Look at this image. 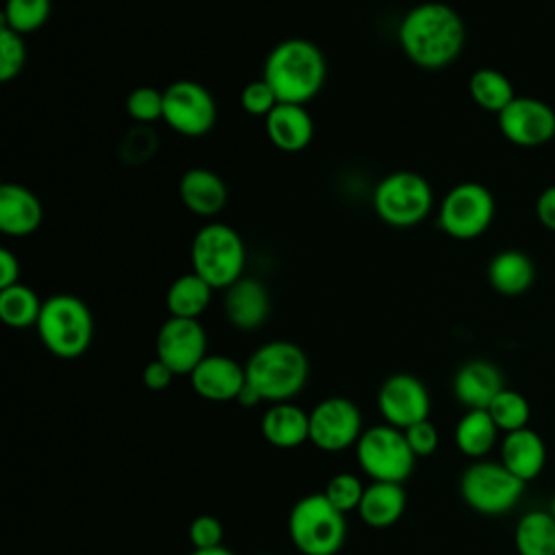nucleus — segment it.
<instances>
[{"label": "nucleus", "instance_id": "f257e3e1", "mask_svg": "<svg viewBox=\"0 0 555 555\" xmlns=\"http://www.w3.org/2000/svg\"><path fill=\"white\" fill-rule=\"evenodd\" d=\"M397 37L403 54L416 67L442 69L462 54L466 26L451 4L421 2L401 17Z\"/></svg>", "mask_w": 555, "mask_h": 555}, {"label": "nucleus", "instance_id": "f03ea898", "mask_svg": "<svg viewBox=\"0 0 555 555\" xmlns=\"http://www.w3.org/2000/svg\"><path fill=\"white\" fill-rule=\"evenodd\" d=\"M327 74L325 56L317 43L293 37L275 43L264 59L262 78L280 102L306 104L323 87Z\"/></svg>", "mask_w": 555, "mask_h": 555}, {"label": "nucleus", "instance_id": "7ed1b4c3", "mask_svg": "<svg viewBox=\"0 0 555 555\" xmlns=\"http://www.w3.org/2000/svg\"><path fill=\"white\" fill-rule=\"evenodd\" d=\"M308 356L291 340L260 345L245 362V379L262 401L280 403L297 397L308 382Z\"/></svg>", "mask_w": 555, "mask_h": 555}, {"label": "nucleus", "instance_id": "20e7f679", "mask_svg": "<svg viewBox=\"0 0 555 555\" xmlns=\"http://www.w3.org/2000/svg\"><path fill=\"white\" fill-rule=\"evenodd\" d=\"M35 327L43 347L63 360L82 356L93 340L91 310L80 297L69 293L48 297Z\"/></svg>", "mask_w": 555, "mask_h": 555}, {"label": "nucleus", "instance_id": "39448f33", "mask_svg": "<svg viewBox=\"0 0 555 555\" xmlns=\"http://www.w3.org/2000/svg\"><path fill=\"white\" fill-rule=\"evenodd\" d=\"M288 538L301 555H336L347 540V520L323 492L306 494L288 512Z\"/></svg>", "mask_w": 555, "mask_h": 555}, {"label": "nucleus", "instance_id": "423d86ee", "mask_svg": "<svg viewBox=\"0 0 555 555\" xmlns=\"http://www.w3.org/2000/svg\"><path fill=\"white\" fill-rule=\"evenodd\" d=\"M191 264L212 288L225 291L243 278L245 243L232 225L210 221L191 241Z\"/></svg>", "mask_w": 555, "mask_h": 555}, {"label": "nucleus", "instance_id": "0eeeda50", "mask_svg": "<svg viewBox=\"0 0 555 555\" xmlns=\"http://www.w3.org/2000/svg\"><path fill=\"white\" fill-rule=\"evenodd\" d=\"M434 206L429 182L416 171H392L373 191L375 215L392 228H412L425 221Z\"/></svg>", "mask_w": 555, "mask_h": 555}, {"label": "nucleus", "instance_id": "6e6552de", "mask_svg": "<svg viewBox=\"0 0 555 555\" xmlns=\"http://www.w3.org/2000/svg\"><path fill=\"white\" fill-rule=\"evenodd\" d=\"M356 462L371 481L403 483L416 464L403 429L388 423L373 425L362 431L356 442Z\"/></svg>", "mask_w": 555, "mask_h": 555}, {"label": "nucleus", "instance_id": "1a4fd4ad", "mask_svg": "<svg viewBox=\"0 0 555 555\" xmlns=\"http://www.w3.org/2000/svg\"><path fill=\"white\" fill-rule=\"evenodd\" d=\"M525 486L501 462L475 460L460 477V496L477 514L501 516L516 507Z\"/></svg>", "mask_w": 555, "mask_h": 555}, {"label": "nucleus", "instance_id": "9d476101", "mask_svg": "<svg viewBox=\"0 0 555 555\" xmlns=\"http://www.w3.org/2000/svg\"><path fill=\"white\" fill-rule=\"evenodd\" d=\"M494 195L481 182H460L442 197L438 225L455 241L479 238L494 221Z\"/></svg>", "mask_w": 555, "mask_h": 555}, {"label": "nucleus", "instance_id": "9b49d317", "mask_svg": "<svg viewBox=\"0 0 555 555\" xmlns=\"http://www.w3.org/2000/svg\"><path fill=\"white\" fill-rule=\"evenodd\" d=\"M163 121L182 137L208 134L217 121L212 93L195 80H173L163 91Z\"/></svg>", "mask_w": 555, "mask_h": 555}, {"label": "nucleus", "instance_id": "f8f14e48", "mask_svg": "<svg viewBox=\"0 0 555 555\" xmlns=\"http://www.w3.org/2000/svg\"><path fill=\"white\" fill-rule=\"evenodd\" d=\"M362 414L347 397H325L310 410V442L327 453L356 447L362 436Z\"/></svg>", "mask_w": 555, "mask_h": 555}, {"label": "nucleus", "instance_id": "ddd939ff", "mask_svg": "<svg viewBox=\"0 0 555 555\" xmlns=\"http://www.w3.org/2000/svg\"><path fill=\"white\" fill-rule=\"evenodd\" d=\"M501 134L518 147H540L555 137V111L540 98L516 95L499 115Z\"/></svg>", "mask_w": 555, "mask_h": 555}, {"label": "nucleus", "instance_id": "4468645a", "mask_svg": "<svg viewBox=\"0 0 555 555\" xmlns=\"http://www.w3.org/2000/svg\"><path fill=\"white\" fill-rule=\"evenodd\" d=\"M206 330L199 319L169 317L156 334V358L163 360L176 375H191L193 369L208 356Z\"/></svg>", "mask_w": 555, "mask_h": 555}, {"label": "nucleus", "instance_id": "2eb2a0df", "mask_svg": "<svg viewBox=\"0 0 555 555\" xmlns=\"http://www.w3.org/2000/svg\"><path fill=\"white\" fill-rule=\"evenodd\" d=\"M377 408L392 427L408 429L429 418L431 399L425 384L412 373H395L386 377L377 390Z\"/></svg>", "mask_w": 555, "mask_h": 555}, {"label": "nucleus", "instance_id": "dca6fc26", "mask_svg": "<svg viewBox=\"0 0 555 555\" xmlns=\"http://www.w3.org/2000/svg\"><path fill=\"white\" fill-rule=\"evenodd\" d=\"M189 377L195 395L202 399L212 403L236 401L241 388L245 386V366H241L234 358L208 353Z\"/></svg>", "mask_w": 555, "mask_h": 555}, {"label": "nucleus", "instance_id": "f3484780", "mask_svg": "<svg viewBox=\"0 0 555 555\" xmlns=\"http://www.w3.org/2000/svg\"><path fill=\"white\" fill-rule=\"evenodd\" d=\"M271 310V297L267 286L256 278H241L225 288L223 314L232 327L241 332H254L264 325Z\"/></svg>", "mask_w": 555, "mask_h": 555}, {"label": "nucleus", "instance_id": "a211bd4d", "mask_svg": "<svg viewBox=\"0 0 555 555\" xmlns=\"http://www.w3.org/2000/svg\"><path fill=\"white\" fill-rule=\"evenodd\" d=\"M453 395L466 410H488L492 399L505 388L501 369L490 360H468L453 375Z\"/></svg>", "mask_w": 555, "mask_h": 555}, {"label": "nucleus", "instance_id": "6ab92c4d", "mask_svg": "<svg viewBox=\"0 0 555 555\" xmlns=\"http://www.w3.org/2000/svg\"><path fill=\"white\" fill-rule=\"evenodd\" d=\"M499 462L520 481L529 483L546 466V442L531 427L503 434Z\"/></svg>", "mask_w": 555, "mask_h": 555}, {"label": "nucleus", "instance_id": "aec40b11", "mask_svg": "<svg viewBox=\"0 0 555 555\" xmlns=\"http://www.w3.org/2000/svg\"><path fill=\"white\" fill-rule=\"evenodd\" d=\"M264 130L278 150L301 152L314 137V121L304 104L278 102V106L264 117Z\"/></svg>", "mask_w": 555, "mask_h": 555}, {"label": "nucleus", "instance_id": "412c9836", "mask_svg": "<svg viewBox=\"0 0 555 555\" xmlns=\"http://www.w3.org/2000/svg\"><path fill=\"white\" fill-rule=\"evenodd\" d=\"M43 221L39 197L24 184L4 182L0 186V230L9 236H28Z\"/></svg>", "mask_w": 555, "mask_h": 555}, {"label": "nucleus", "instance_id": "4be33fe9", "mask_svg": "<svg viewBox=\"0 0 555 555\" xmlns=\"http://www.w3.org/2000/svg\"><path fill=\"white\" fill-rule=\"evenodd\" d=\"M182 204L199 215V217H215L228 204V186L219 173L206 167L186 169L178 184Z\"/></svg>", "mask_w": 555, "mask_h": 555}, {"label": "nucleus", "instance_id": "5701e85b", "mask_svg": "<svg viewBox=\"0 0 555 555\" xmlns=\"http://www.w3.org/2000/svg\"><path fill=\"white\" fill-rule=\"evenodd\" d=\"M260 434L278 449H295L310 440V412L293 401L271 403L260 418Z\"/></svg>", "mask_w": 555, "mask_h": 555}, {"label": "nucleus", "instance_id": "b1692460", "mask_svg": "<svg viewBox=\"0 0 555 555\" xmlns=\"http://www.w3.org/2000/svg\"><path fill=\"white\" fill-rule=\"evenodd\" d=\"M486 273L490 286L505 297H518L535 282V264L522 249H501L488 262Z\"/></svg>", "mask_w": 555, "mask_h": 555}, {"label": "nucleus", "instance_id": "393cba45", "mask_svg": "<svg viewBox=\"0 0 555 555\" xmlns=\"http://www.w3.org/2000/svg\"><path fill=\"white\" fill-rule=\"evenodd\" d=\"M408 494L403 483L392 481H371L358 507V516L364 525L373 529H386L401 520L405 512Z\"/></svg>", "mask_w": 555, "mask_h": 555}, {"label": "nucleus", "instance_id": "a878e982", "mask_svg": "<svg viewBox=\"0 0 555 555\" xmlns=\"http://www.w3.org/2000/svg\"><path fill=\"white\" fill-rule=\"evenodd\" d=\"M499 427L488 410H466L457 421L453 440L462 455L470 460H483L499 440Z\"/></svg>", "mask_w": 555, "mask_h": 555}, {"label": "nucleus", "instance_id": "bb28decb", "mask_svg": "<svg viewBox=\"0 0 555 555\" xmlns=\"http://www.w3.org/2000/svg\"><path fill=\"white\" fill-rule=\"evenodd\" d=\"M212 291L215 288L195 271L176 278L165 293V306L169 317L199 319L204 310L210 306Z\"/></svg>", "mask_w": 555, "mask_h": 555}, {"label": "nucleus", "instance_id": "cd10ccee", "mask_svg": "<svg viewBox=\"0 0 555 555\" xmlns=\"http://www.w3.org/2000/svg\"><path fill=\"white\" fill-rule=\"evenodd\" d=\"M518 555H555V518L548 509L522 514L514 527Z\"/></svg>", "mask_w": 555, "mask_h": 555}, {"label": "nucleus", "instance_id": "c85d7f7f", "mask_svg": "<svg viewBox=\"0 0 555 555\" xmlns=\"http://www.w3.org/2000/svg\"><path fill=\"white\" fill-rule=\"evenodd\" d=\"M468 93L479 108L494 115H499L516 98L512 80L494 67H481L473 72L468 78Z\"/></svg>", "mask_w": 555, "mask_h": 555}, {"label": "nucleus", "instance_id": "c756f323", "mask_svg": "<svg viewBox=\"0 0 555 555\" xmlns=\"http://www.w3.org/2000/svg\"><path fill=\"white\" fill-rule=\"evenodd\" d=\"M41 306L43 301L39 299V295L22 282L9 288H0V319L13 330H26L37 325Z\"/></svg>", "mask_w": 555, "mask_h": 555}, {"label": "nucleus", "instance_id": "7c9ffc66", "mask_svg": "<svg viewBox=\"0 0 555 555\" xmlns=\"http://www.w3.org/2000/svg\"><path fill=\"white\" fill-rule=\"evenodd\" d=\"M488 414H490L492 421L496 423L499 431L509 434V431L529 427L531 405H529L527 397L520 395L518 390L503 388V390L492 399V403L488 405Z\"/></svg>", "mask_w": 555, "mask_h": 555}, {"label": "nucleus", "instance_id": "2f4dec72", "mask_svg": "<svg viewBox=\"0 0 555 555\" xmlns=\"http://www.w3.org/2000/svg\"><path fill=\"white\" fill-rule=\"evenodd\" d=\"M52 13V0H7L2 11V26L28 35L39 30Z\"/></svg>", "mask_w": 555, "mask_h": 555}, {"label": "nucleus", "instance_id": "473e14b6", "mask_svg": "<svg viewBox=\"0 0 555 555\" xmlns=\"http://www.w3.org/2000/svg\"><path fill=\"white\" fill-rule=\"evenodd\" d=\"M364 490L366 486L360 481V477H356L353 473H338L327 479L323 494L336 509L347 514V512H358Z\"/></svg>", "mask_w": 555, "mask_h": 555}, {"label": "nucleus", "instance_id": "72a5a7b5", "mask_svg": "<svg viewBox=\"0 0 555 555\" xmlns=\"http://www.w3.org/2000/svg\"><path fill=\"white\" fill-rule=\"evenodd\" d=\"M126 111L141 126L163 119V91L147 85L132 89L126 98Z\"/></svg>", "mask_w": 555, "mask_h": 555}, {"label": "nucleus", "instance_id": "f704fd0d", "mask_svg": "<svg viewBox=\"0 0 555 555\" xmlns=\"http://www.w3.org/2000/svg\"><path fill=\"white\" fill-rule=\"evenodd\" d=\"M158 150V137L147 126H134L130 128L121 143H119V156L128 165H143L154 152Z\"/></svg>", "mask_w": 555, "mask_h": 555}, {"label": "nucleus", "instance_id": "c9c22d12", "mask_svg": "<svg viewBox=\"0 0 555 555\" xmlns=\"http://www.w3.org/2000/svg\"><path fill=\"white\" fill-rule=\"evenodd\" d=\"M26 65V46L20 33L2 26L0 28V80L9 82Z\"/></svg>", "mask_w": 555, "mask_h": 555}, {"label": "nucleus", "instance_id": "e433bc0d", "mask_svg": "<svg viewBox=\"0 0 555 555\" xmlns=\"http://www.w3.org/2000/svg\"><path fill=\"white\" fill-rule=\"evenodd\" d=\"M278 95L264 78L251 80L241 91V106L254 117H267L278 106Z\"/></svg>", "mask_w": 555, "mask_h": 555}, {"label": "nucleus", "instance_id": "4c0bfd02", "mask_svg": "<svg viewBox=\"0 0 555 555\" xmlns=\"http://www.w3.org/2000/svg\"><path fill=\"white\" fill-rule=\"evenodd\" d=\"M189 542L193 548L223 546V525L217 516L199 514L189 525Z\"/></svg>", "mask_w": 555, "mask_h": 555}, {"label": "nucleus", "instance_id": "58836bf2", "mask_svg": "<svg viewBox=\"0 0 555 555\" xmlns=\"http://www.w3.org/2000/svg\"><path fill=\"white\" fill-rule=\"evenodd\" d=\"M403 434H405V440H408L412 453L416 455V460L418 457H429V455L436 453L440 436H438L436 425L429 418L410 425L408 429H403Z\"/></svg>", "mask_w": 555, "mask_h": 555}, {"label": "nucleus", "instance_id": "ea45409f", "mask_svg": "<svg viewBox=\"0 0 555 555\" xmlns=\"http://www.w3.org/2000/svg\"><path fill=\"white\" fill-rule=\"evenodd\" d=\"M143 384H145V388H150V390H165V388H169L171 386V382H173V377H176V373L163 362V360H158V358H154V360H150L147 364H145V369H143Z\"/></svg>", "mask_w": 555, "mask_h": 555}, {"label": "nucleus", "instance_id": "a19ab883", "mask_svg": "<svg viewBox=\"0 0 555 555\" xmlns=\"http://www.w3.org/2000/svg\"><path fill=\"white\" fill-rule=\"evenodd\" d=\"M535 219L542 228L555 232V184L546 186L535 199Z\"/></svg>", "mask_w": 555, "mask_h": 555}, {"label": "nucleus", "instance_id": "79ce46f5", "mask_svg": "<svg viewBox=\"0 0 555 555\" xmlns=\"http://www.w3.org/2000/svg\"><path fill=\"white\" fill-rule=\"evenodd\" d=\"M20 282V260L17 256L2 247L0 249V288H9Z\"/></svg>", "mask_w": 555, "mask_h": 555}, {"label": "nucleus", "instance_id": "37998d69", "mask_svg": "<svg viewBox=\"0 0 555 555\" xmlns=\"http://www.w3.org/2000/svg\"><path fill=\"white\" fill-rule=\"evenodd\" d=\"M236 403L243 405V408H256V405L262 403V397H260L258 390H256L254 386H249L247 379H245V386L241 388V392H238V397H236Z\"/></svg>", "mask_w": 555, "mask_h": 555}, {"label": "nucleus", "instance_id": "c03bdc74", "mask_svg": "<svg viewBox=\"0 0 555 555\" xmlns=\"http://www.w3.org/2000/svg\"><path fill=\"white\" fill-rule=\"evenodd\" d=\"M189 555H234L228 546H215V548H193Z\"/></svg>", "mask_w": 555, "mask_h": 555}, {"label": "nucleus", "instance_id": "a18cd8bd", "mask_svg": "<svg viewBox=\"0 0 555 555\" xmlns=\"http://www.w3.org/2000/svg\"><path fill=\"white\" fill-rule=\"evenodd\" d=\"M548 512H551V516L555 518V496L551 499V503H548Z\"/></svg>", "mask_w": 555, "mask_h": 555}]
</instances>
